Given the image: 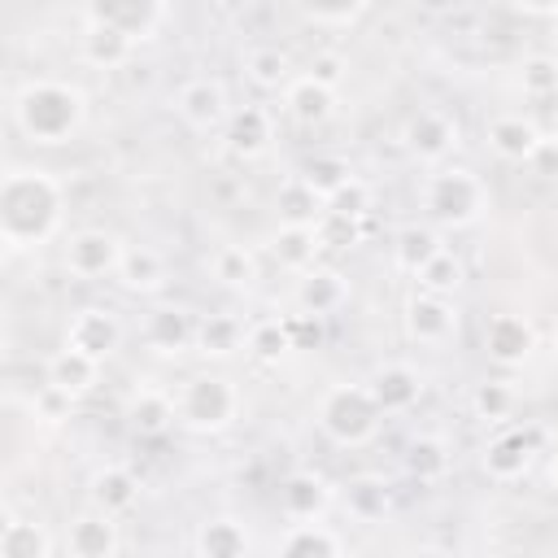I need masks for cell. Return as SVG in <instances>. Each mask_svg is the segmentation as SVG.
<instances>
[{"mask_svg": "<svg viewBox=\"0 0 558 558\" xmlns=\"http://www.w3.org/2000/svg\"><path fill=\"white\" fill-rule=\"evenodd\" d=\"M231 92H227V83L222 78H214V74H196V78H187L179 92H174V113H179V122L187 126V131H201V135H209V131H222L227 126V118H231Z\"/></svg>", "mask_w": 558, "mask_h": 558, "instance_id": "obj_10", "label": "cell"}, {"mask_svg": "<svg viewBox=\"0 0 558 558\" xmlns=\"http://www.w3.org/2000/svg\"><path fill=\"white\" fill-rule=\"evenodd\" d=\"M275 558H344V541L327 523H288L275 536Z\"/></svg>", "mask_w": 558, "mask_h": 558, "instance_id": "obj_30", "label": "cell"}, {"mask_svg": "<svg viewBox=\"0 0 558 558\" xmlns=\"http://www.w3.org/2000/svg\"><path fill=\"white\" fill-rule=\"evenodd\" d=\"M323 201H331L344 183H353L357 174H353V166H349V157H340V153H314V157H305L301 161V170H296Z\"/></svg>", "mask_w": 558, "mask_h": 558, "instance_id": "obj_39", "label": "cell"}, {"mask_svg": "<svg viewBox=\"0 0 558 558\" xmlns=\"http://www.w3.org/2000/svg\"><path fill=\"white\" fill-rule=\"evenodd\" d=\"M126 427L135 436H166L174 423H179V405H174V392L157 388V384H140L131 397H126V410H122Z\"/></svg>", "mask_w": 558, "mask_h": 558, "instance_id": "obj_23", "label": "cell"}, {"mask_svg": "<svg viewBox=\"0 0 558 558\" xmlns=\"http://www.w3.org/2000/svg\"><path fill=\"white\" fill-rule=\"evenodd\" d=\"M140 493H144L140 475L131 466H122V462H100L87 475V506L100 510V514H113L118 519V514L135 510L140 506Z\"/></svg>", "mask_w": 558, "mask_h": 558, "instance_id": "obj_20", "label": "cell"}, {"mask_svg": "<svg viewBox=\"0 0 558 558\" xmlns=\"http://www.w3.org/2000/svg\"><path fill=\"white\" fill-rule=\"evenodd\" d=\"M375 397V405L384 410V418H397V414H410L418 410V401L427 397V375L405 362V357H392V362H379L371 366V375L362 379Z\"/></svg>", "mask_w": 558, "mask_h": 558, "instance_id": "obj_11", "label": "cell"}, {"mask_svg": "<svg viewBox=\"0 0 558 558\" xmlns=\"http://www.w3.org/2000/svg\"><path fill=\"white\" fill-rule=\"evenodd\" d=\"M292 349H296V344H292L288 318H257V323H248V353H253L262 366H279Z\"/></svg>", "mask_w": 558, "mask_h": 558, "instance_id": "obj_40", "label": "cell"}, {"mask_svg": "<svg viewBox=\"0 0 558 558\" xmlns=\"http://www.w3.org/2000/svg\"><path fill=\"white\" fill-rule=\"evenodd\" d=\"M366 13H371V4H362V0H353V4H314V9H301V22L323 26V31H349Z\"/></svg>", "mask_w": 558, "mask_h": 558, "instance_id": "obj_43", "label": "cell"}, {"mask_svg": "<svg viewBox=\"0 0 558 558\" xmlns=\"http://www.w3.org/2000/svg\"><path fill=\"white\" fill-rule=\"evenodd\" d=\"M532 170L536 174H545V179H558V144L545 135V144H541V153L532 157Z\"/></svg>", "mask_w": 558, "mask_h": 558, "instance_id": "obj_49", "label": "cell"}, {"mask_svg": "<svg viewBox=\"0 0 558 558\" xmlns=\"http://www.w3.org/2000/svg\"><path fill=\"white\" fill-rule=\"evenodd\" d=\"M336 497H340V488L314 466H296L279 484V510L288 523H323V514L336 506Z\"/></svg>", "mask_w": 558, "mask_h": 558, "instance_id": "obj_14", "label": "cell"}, {"mask_svg": "<svg viewBox=\"0 0 558 558\" xmlns=\"http://www.w3.org/2000/svg\"><path fill=\"white\" fill-rule=\"evenodd\" d=\"M78 17L83 22H105L140 48V44L157 39V31L170 17V4H161V0H92V4L78 9Z\"/></svg>", "mask_w": 558, "mask_h": 558, "instance_id": "obj_9", "label": "cell"}, {"mask_svg": "<svg viewBox=\"0 0 558 558\" xmlns=\"http://www.w3.org/2000/svg\"><path fill=\"white\" fill-rule=\"evenodd\" d=\"M401 144H405V153L414 161H423V166L436 170V166H449V157L462 148V126L445 109H418L401 126Z\"/></svg>", "mask_w": 558, "mask_h": 558, "instance_id": "obj_8", "label": "cell"}, {"mask_svg": "<svg viewBox=\"0 0 558 558\" xmlns=\"http://www.w3.org/2000/svg\"><path fill=\"white\" fill-rule=\"evenodd\" d=\"M118 288L131 292V296H153L166 288L170 270H166V257L153 248V244H126L122 253V266H118Z\"/></svg>", "mask_w": 558, "mask_h": 558, "instance_id": "obj_28", "label": "cell"}, {"mask_svg": "<svg viewBox=\"0 0 558 558\" xmlns=\"http://www.w3.org/2000/svg\"><path fill=\"white\" fill-rule=\"evenodd\" d=\"M253 532L240 514H205L192 532V558H248Z\"/></svg>", "mask_w": 558, "mask_h": 558, "instance_id": "obj_21", "label": "cell"}, {"mask_svg": "<svg viewBox=\"0 0 558 558\" xmlns=\"http://www.w3.org/2000/svg\"><path fill=\"white\" fill-rule=\"evenodd\" d=\"M44 384H52V388H61L65 397H87L96 384H100V362L96 357H87V353H78V349H57L48 362H44Z\"/></svg>", "mask_w": 558, "mask_h": 558, "instance_id": "obj_31", "label": "cell"}, {"mask_svg": "<svg viewBox=\"0 0 558 558\" xmlns=\"http://www.w3.org/2000/svg\"><path fill=\"white\" fill-rule=\"evenodd\" d=\"M288 331H292V344H296V349H314V344L323 340V318L288 314Z\"/></svg>", "mask_w": 558, "mask_h": 558, "instance_id": "obj_48", "label": "cell"}, {"mask_svg": "<svg viewBox=\"0 0 558 558\" xmlns=\"http://www.w3.org/2000/svg\"><path fill=\"white\" fill-rule=\"evenodd\" d=\"M122 253H126V240L118 231H109V227H78L65 240V248H61V266H65V275L92 283V279L118 275Z\"/></svg>", "mask_w": 558, "mask_h": 558, "instance_id": "obj_6", "label": "cell"}, {"mask_svg": "<svg viewBox=\"0 0 558 558\" xmlns=\"http://www.w3.org/2000/svg\"><path fill=\"white\" fill-rule=\"evenodd\" d=\"M545 135H549V140L558 144V109H554V118H549V131H545Z\"/></svg>", "mask_w": 558, "mask_h": 558, "instance_id": "obj_51", "label": "cell"}, {"mask_svg": "<svg viewBox=\"0 0 558 558\" xmlns=\"http://www.w3.org/2000/svg\"><path fill=\"white\" fill-rule=\"evenodd\" d=\"M74 52L87 70H122L131 57H135V44L126 35H118L113 26L105 22H83L78 17V39H74Z\"/></svg>", "mask_w": 558, "mask_h": 558, "instance_id": "obj_24", "label": "cell"}, {"mask_svg": "<svg viewBox=\"0 0 558 558\" xmlns=\"http://www.w3.org/2000/svg\"><path fill=\"white\" fill-rule=\"evenodd\" d=\"M65 227V183L31 161L0 170V244L9 257L39 253Z\"/></svg>", "mask_w": 558, "mask_h": 558, "instance_id": "obj_1", "label": "cell"}, {"mask_svg": "<svg viewBox=\"0 0 558 558\" xmlns=\"http://www.w3.org/2000/svg\"><path fill=\"white\" fill-rule=\"evenodd\" d=\"M484 140H488V153L493 157H501L510 166H532V157L545 144V131L532 118H523V113H497L484 126Z\"/></svg>", "mask_w": 558, "mask_h": 558, "instance_id": "obj_19", "label": "cell"}, {"mask_svg": "<svg viewBox=\"0 0 558 558\" xmlns=\"http://www.w3.org/2000/svg\"><path fill=\"white\" fill-rule=\"evenodd\" d=\"M344 70H349V65H344V57H340V52H314L305 74H310V78H318L323 87H331V92H336V87L344 83Z\"/></svg>", "mask_w": 558, "mask_h": 558, "instance_id": "obj_47", "label": "cell"}, {"mask_svg": "<svg viewBox=\"0 0 558 558\" xmlns=\"http://www.w3.org/2000/svg\"><path fill=\"white\" fill-rule=\"evenodd\" d=\"M9 118L35 148L70 144L87 126V92L70 78H26L9 96Z\"/></svg>", "mask_w": 558, "mask_h": 558, "instance_id": "obj_2", "label": "cell"}, {"mask_svg": "<svg viewBox=\"0 0 558 558\" xmlns=\"http://www.w3.org/2000/svg\"><path fill=\"white\" fill-rule=\"evenodd\" d=\"M414 279H418V292H432V296H458V288L466 283V262H462L453 248H440Z\"/></svg>", "mask_w": 558, "mask_h": 558, "instance_id": "obj_41", "label": "cell"}, {"mask_svg": "<svg viewBox=\"0 0 558 558\" xmlns=\"http://www.w3.org/2000/svg\"><path fill=\"white\" fill-rule=\"evenodd\" d=\"M205 270H209V279H214L218 288H227V292H253L257 279H262V262H257V253H253L248 244H240V240L218 244V248L209 253Z\"/></svg>", "mask_w": 558, "mask_h": 558, "instance_id": "obj_26", "label": "cell"}, {"mask_svg": "<svg viewBox=\"0 0 558 558\" xmlns=\"http://www.w3.org/2000/svg\"><path fill=\"white\" fill-rule=\"evenodd\" d=\"M549 488H554V493H558V453H554V458H549Z\"/></svg>", "mask_w": 558, "mask_h": 558, "instance_id": "obj_50", "label": "cell"}, {"mask_svg": "<svg viewBox=\"0 0 558 558\" xmlns=\"http://www.w3.org/2000/svg\"><path fill=\"white\" fill-rule=\"evenodd\" d=\"M349 296H353V283L336 266H314V270L296 275V283H292V305H296V314H310V318L340 314L349 305Z\"/></svg>", "mask_w": 558, "mask_h": 558, "instance_id": "obj_17", "label": "cell"}, {"mask_svg": "<svg viewBox=\"0 0 558 558\" xmlns=\"http://www.w3.org/2000/svg\"><path fill=\"white\" fill-rule=\"evenodd\" d=\"M283 113H288L296 126H323V122L336 113V92L323 87V83L310 78V74H296V78L283 87Z\"/></svg>", "mask_w": 558, "mask_h": 558, "instance_id": "obj_33", "label": "cell"}, {"mask_svg": "<svg viewBox=\"0 0 558 558\" xmlns=\"http://www.w3.org/2000/svg\"><path fill=\"white\" fill-rule=\"evenodd\" d=\"M57 541L44 519L35 514H4L0 523V558H52Z\"/></svg>", "mask_w": 558, "mask_h": 558, "instance_id": "obj_32", "label": "cell"}, {"mask_svg": "<svg viewBox=\"0 0 558 558\" xmlns=\"http://www.w3.org/2000/svg\"><path fill=\"white\" fill-rule=\"evenodd\" d=\"M174 405H179V427H187L192 436H218L240 418L244 392L231 375L196 371L174 388Z\"/></svg>", "mask_w": 558, "mask_h": 558, "instance_id": "obj_5", "label": "cell"}, {"mask_svg": "<svg viewBox=\"0 0 558 558\" xmlns=\"http://www.w3.org/2000/svg\"><path fill=\"white\" fill-rule=\"evenodd\" d=\"M192 353H201L205 362H231V357L248 353V327L240 323V314H227V310L201 314V323H196V349Z\"/></svg>", "mask_w": 558, "mask_h": 558, "instance_id": "obj_25", "label": "cell"}, {"mask_svg": "<svg viewBox=\"0 0 558 558\" xmlns=\"http://www.w3.org/2000/svg\"><path fill=\"white\" fill-rule=\"evenodd\" d=\"M327 209L340 214V218H349V222H366L371 209H375V192H371L366 179H353V183H344V187L327 201Z\"/></svg>", "mask_w": 558, "mask_h": 558, "instance_id": "obj_44", "label": "cell"}, {"mask_svg": "<svg viewBox=\"0 0 558 558\" xmlns=\"http://www.w3.org/2000/svg\"><path fill=\"white\" fill-rule=\"evenodd\" d=\"M122 336H126V327H122V318H118L113 305H83V310L70 314L61 344L65 349H78V353H87V357H96L105 366L122 349Z\"/></svg>", "mask_w": 558, "mask_h": 558, "instance_id": "obj_12", "label": "cell"}, {"mask_svg": "<svg viewBox=\"0 0 558 558\" xmlns=\"http://www.w3.org/2000/svg\"><path fill=\"white\" fill-rule=\"evenodd\" d=\"M31 414H35L44 427H61V423H70V414H74V397H65V392L52 388V384H39L35 397H31Z\"/></svg>", "mask_w": 558, "mask_h": 558, "instance_id": "obj_45", "label": "cell"}, {"mask_svg": "<svg viewBox=\"0 0 558 558\" xmlns=\"http://www.w3.org/2000/svg\"><path fill=\"white\" fill-rule=\"evenodd\" d=\"M554 436H558V423H554Z\"/></svg>", "mask_w": 558, "mask_h": 558, "instance_id": "obj_55", "label": "cell"}, {"mask_svg": "<svg viewBox=\"0 0 558 558\" xmlns=\"http://www.w3.org/2000/svg\"><path fill=\"white\" fill-rule=\"evenodd\" d=\"M314 423L336 449H362L379 436L384 410L375 405V397L362 379H340V384L323 388V397L314 405Z\"/></svg>", "mask_w": 558, "mask_h": 558, "instance_id": "obj_4", "label": "cell"}, {"mask_svg": "<svg viewBox=\"0 0 558 558\" xmlns=\"http://www.w3.org/2000/svg\"><path fill=\"white\" fill-rule=\"evenodd\" d=\"M532 462H536V436L523 432V427H501L480 449V471L488 480H497V484L523 480L532 471Z\"/></svg>", "mask_w": 558, "mask_h": 558, "instance_id": "obj_16", "label": "cell"}, {"mask_svg": "<svg viewBox=\"0 0 558 558\" xmlns=\"http://www.w3.org/2000/svg\"><path fill=\"white\" fill-rule=\"evenodd\" d=\"M318 240H323V248H353L362 240V222H349V218L327 209L318 222Z\"/></svg>", "mask_w": 558, "mask_h": 558, "instance_id": "obj_46", "label": "cell"}, {"mask_svg": "<svg viewBox=\"0 0 558 558\" xmlns=\"http://www.w3.org/2000/svg\"><path fill=\"white\" fill-rule=\"evenodd\" d=\"M270 144H275V113L257 100L235 105L227 126H222V148L240 161H257V157L270 153Z\"/></svg>", "mask_w": 558, "mask_h": 558, "instance_id": "obj_18", "label": "cell"}, {"mask_svg": "<svg viewBox=\"0 0 558 558\" xmlns=\"http://www.w3.org/2000/svg\"><path fill=\"white\" fill-rule=\"evenodd\" d=\"M554 35H558V13H554Z\"/></svg>", "mask_w": 558, "mask_h": 558, "instance_id": "obj_52", "label": "cell"}, {"mask_svg": "<svg viewBox=\"0 0 558 558\" xmlns=\"http://www.w3.org/2000/svg\"><path fill=\"white\" fill-rule=\"evenodd\" d=\"M449 466H453V449H449V440L436 436V432H418V436H410L405 449H401V471H405L410 480H418V484H440V480L449 475Z\"/></svg>", "mask_w": 558, "mask_h": 558, "instance_id": "obj_29", "label": "cell"}, {"mask_svg": "<svg viewBox=\"0 0 558 558\" xmlns=\"http://www.w3.org/2000/svg\"><path fill=\"white\" fill-rule=\"evenodd\" d=\"M270 257L292 270V275H305L318 266V253H323V240H318V227H275L270 231Z\"/></svg>", "mask_w": 558, "mask_h": 558, "instance_id": "obj_35", "label": "cell"}, {"mask_svg": "<svg viewBox=\"0 0 558 558\" xmlns=\"http://www.w3.org/2000/svg\"><path fill=\"white\" fill-rule=\"evenodd\" d=\"M554 357H558V336H554Z\"/></svg>", "mask_w": 558, "mask_h": 558, "instance_id": "obj_53", "label": "cell"}, {"mask_svg": "<svg viewBox=\"0 0 558 558\" xmlns=\"http://www.w3.org/2000/svg\"><path fill=\"white\" fill-rule=\"evenodd\" d=\"M536 344H541V336H536L532 318L519 314V310H501L484 323V357L501 371H514V366L532 362Z\"/></svg>", "mask_w": 558, "mask_h": 558, "instance_id": "obj_15", "label": "cell"}, {"mask_svg": "<svg viewBox=\"0 0 558 558\" xmlns=\"http://www.w3.org/2000/svg\"><path fill=\"white\" fill-rule=\"evenodd\" d=\"M196 314L187 305H174V301H161L153 305L144 318H140V340L148 353L157 357H183L196 349Z\"/></svg>", "mask_w": 558, "mask_h": 558, "instance_id": "obj_13", "label": "cell"}, {"mask_svg": "<svg viewBox=\"0 0 558 558\" xmlns=\"http://www.w3.org/2000/svg\"><path fill=\"white\" fill-rule=\"evenodd\" d=\"M240 65H244V78H248L257 92H279V96H283V87L296 78V74H292V57H288L279 44H253Z\"/></svg>", "mask_w": 558, "mask_h": 558, "instance_id": "obj_37", "label": "cell"}, {"mask_svg": "<svg viewBox=\"0 0 558 558\" xmlns=\"http://www.w3.org/2000/svg\"><path fill=\"white\" fill-rule=\"evenodd\" d=\"M401 327L414 344L423 349H445L462 331V310L453 296H432V292H410L401 305Z\"/></svg>", "mask_w": 558, "mask_h": 558, "instance_id": "obj_7", "label": "cell"}, {"mask_svg": "<svg viewBox=\"0 0 558 558\" xmlns=\"http://www.w3.org/2000/svg\"><path fill=\"white\" fill-rule=\"evenodd\" d=\"M514 78H519V92L527 100H549V96H558V57L554 52H532V57L519 61Z\"/></svg>", "mask_w": 558, "mask_h": 558, "instance_id": "obj_42", "label": "cell"}, {"mask_svg": "<svg viewBox=\"0 0 558 558\" xmlns=\"http://www.w3.org/2000/svg\"><path fill=\"white\" fill-rule=\"evenodd\" d=\"M440 248H445V235H440L432 222H405V227H397V235H392V266H397L401 275H418Z\"/></svg>", "mask_w": 558, "mask_h": 558, "instance_id": "obj_36", "label": "cell"}, {"mask_svg": "<svg viewBox=\"0 0 558 558\" xmlns=\"http://www.w3.org/2000/svg\"><path fill=\"white\" fill-rule=\"evenodd\" d=\"M275 214H279V227H318L327 214V201L301 174H288L275 187Z\"/></svg>", "mask_w": 558, "mask_h": 558, "instance_id": "obj_34", "label": "cell"}, {"mask_svg": "<svg viewBox=\"0 0 558 558\" xmlns=\"http://www.w3.org/2000/svg\"><path fill=\"white\" fill-rule=\"evenodd\" d=\"M418 205H423V214L436 231H466V227L488 218L493 196H488V183L471 166L449 161V166H436V170L423 174Z\"/></svg>", "mask_w": 558, "mask_h": 558, "instance_id": "obj_3", "label": "cell"}, {"mask_svg": "<svg viewBox=\"0 0 558 558\" xmlns=\"http://www.w3.org/2000/svg\"><path fill=\"white\" fill-rule=\"evenodd\" d=\"M536 558H549V554H536Z\"/></svg>", "mask_w": 558, "mask_h": 558, "instance_id": "obj_54", "label": "cell"}, {"mask_svg": "<svg viewBox=\"0 0 558 558\" xmlns=\"http://www.w3.org/2000/svg\"><path fill=\"white\" fill-rule=\"evenodd\" d=\"M340 506L349 510L353 523H384L392 514V488L384 475H349V484H340Z\"/></svg>", "mask_w": 558, "mask_h": 558, "instance_id": "obj_27", "label": "cell"}, {"mask_svg": "<svg viewBox=\"0 0 558 558\" xmlns=\"http://www.w3.org/2000/svg\"><path fill=\"white\" fill-rule=\"evenodd\" d=\"M118 549H122V532H118L113 514H100L87 506L65 523V554L70 558H118Z\"/></svg>", "mask_w": 558, "mask_h": 558, "instance_id": "obj_22", "label": "cell"}, {"mask_svg": "<svg viewBox=\"0 0 558 558\" xmlns=\"http://www.w3.org/2000/svg\"><path fill=\"white\" fill-rule=\"evenodd\" d=\"M514 410H519V392H514L510 379H480V384L471 388V414H475L480 423L506 427V423L514 418Z\"/></svg>", "mask_w": 558, "mask_h": 558, "instance_id": "obj_38", "label": "cell"}]
</instances>
